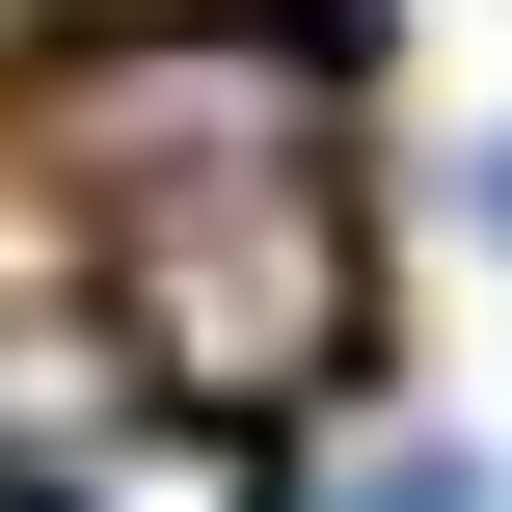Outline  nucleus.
Wrapping results in <instances>:
<instances>
[{
	"label": "nucleus",
	"mask_w": 512,
	"mask_h": 512,
	"mask_svg": "<svg viewBox=\"0 0 512 512\" xmlns=\"http://www.w3.org/2000/svg\"><path fill=\"white\" fill-rule=\"evenodd\" d=\"M81 189H108V351L135 405L189 432H270L324 351H351V189H324V54L297 81H108L81 108Z\"/></svg>",
	"instance_id": "f257e3e1"
},
{
	"label": "nucleus",
	"mask_w": 512,
	"mask_h": 512,
	"mask_svg": "<svg viewBox=\"0 0 512 512\" xmlns=\"http://www.w3.org/2000/svg\"><path fill=\"white\" fill-rule=\"evenodd\" d=\"M0 512H270V459H243V432H189V405H108L54 486H0Z\"/></svg>",
	"instance_id": "f03ea898"
},
{
	"label": "nucleus",
	"mask_w": 512,
	"mask_h": 512,
	"mask_svg": "<svg viewBox=\"0 0 512 512\" xmlns=\"http://www.w3.org/2000/svg\"><path fill=\"white\" fill-rule=\"evenodd\" d=\"M351 512H486V459H378V486H351Z\"/></svg>",
	"instance_id": "7ed1b4c3"
},
{
	"label": "nucleus",
	"mask_w": 512,
	"mask_h": 512,
	"mask_svg": "<svg viewBox=\"0 0 512 512\" xmlns=\"http://www.w3.org/2000/svg\"><path fill=\"white\" fill-rule=\"evenodd\" d=\"M486 243H512V135H486Z\"/></svg>",
	"instance_id": "20e7f679"
}]
</instances>
